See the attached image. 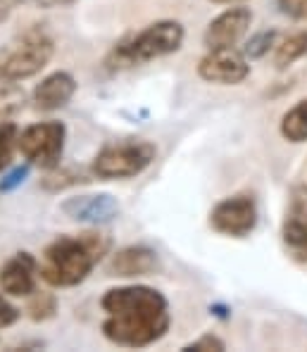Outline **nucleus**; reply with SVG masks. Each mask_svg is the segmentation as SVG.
I'll use <instances>...</instances> for the list:
<instances>
[{"label": "nucleus", "mask_w": 307, "mask_h": 352, "mask_svg": "<svg viewBox=\"0 0 307 352\" xmlns=\"http://www.w3.org/2000/svg\"><path fill=\"white\" fill-rule=\"evenodd\" d=\"M103 336L119 348H148L169 331V302L150 286H117L100 298Z\"/></svg>", "instance_id": "1"}, {"label": "nucleus", "mask_w": 307, "mask_h": 352, "mask_svg": "<svg viewBox=\"0 0 307 352\" xmlns=\"http://www.w3.org/2000/svg\"><path fill=\"white\" fill-rule=\"evenodd\" d=\"M107 250H110V238L98 231L57 236L50 245H45L39 274L53 288L79 286L91 276V272L107 255Z\"/></svg>", "instance_id": "2"}, {"label": "nucleus", "mask_w": 307, "mask_h": 352, "mask_svg": "<svg viewBox=\"0 0 307 352\" xmlns=\"http://www.w3.org/2000/svg\"><path fill=\"white\" fill-rule=\"evenodd\" d=\"M184 36L186 31L181 22H174V19L153 22L150 27L114 45L110 58H107V67L110 69H129V67H140L153 60L174 55L184 45Z\"/></svg>", "instance_id": "3"}, {"label": "nucleus", "mask_w": 307, "mask_h": 352, "mask_svg": "<svg viewBox=\"0 0 307 352\" xmlns=\"http://www.w3.org/2000/svg\"><path fill=\"white\" fill-rule=\"evenodd\" d=\"M55 43L43 29H29L0 45V84L31 79L50 62Z\"/></svg>", "instance_id": "4"}, {"label": "nucleus", "mask_w": 307, "mask_h": 352, "mask_svg": "<svg viewBox=\"0 0 307 352\" xmlns=\"http://www.w3.org/2000/svg\"><path fill=\"white\" fill-rule=\"evenodd\" d=\"M158 148L145 138H124L100 148L93 157L91 172L98 179H134L153 164Z\"/></svg>", "instance_id": "5"}, {"label": "nucleus", "mask_w": 307, "mask_h": 352, "mask_svg": "<svg viewBox=\"0 0 307 352\" xmlns=\"http://www.w3.org/2000/svg\"><path fill=\"white\" fill-rule=\"evenodd\" d=\"M67 126L62 122H39L31 124L17 136V150L24 155L29 164L39 169H57L65 153Z\"/></svg>", "instance_id": "6"}, {"label": "nucleus", "mask_w": 307, "mask_h": 352, "mask_svg": "<svg viewBox=\"0 0 307 352\" xmlns=\"http://www.w3.org/2000/svg\"><path fill=\"white\" fill-rule=\"evenodd\" d=\"M210 226L222 236L246 238L257 226V205L251 195H231L220 200L210 212Z\"/></svg>", "instance_id": "7"}, {"label": "nucleus", "mask_w": 307, "mask_h": 352, "mask_svg": "<svg viewBox=\"0 0 307 352\" xmlns=\"http://www.w3.org/2000/svg\"><path fill=\"white\" fill-rule=\"evenodd\" d=\"M251 65L236 48H212L198 62V76L207 84L236 86L248 79Z\"/></svg>", "instance_id": "8"}, {"label": "nucleus", "mask_w": 307, "mask_h": 352, "mask_svg": "<svg viewBox=\"0 0 307 352\" xmlns=\"http://www.w3.org/2000/svg\"><path fill=\"white\" fill-rule=\"evenodd\" d=\"M62 214L76 224L103 226L117 219L119 203L110 193H88V195H72L60 205Z\"/></svg>", "instance_id": "9"}, {"label": "nucleus", "mask_w": 307, "mask_h": 352, "mask_svg": "<svg viewBox=\"0 0 307 352\" xmlns=\"http://www.w3.org/2000/svg\"><path fill=\"white\" fill-rule=\"evenodd\" d=\"M253 24V12L248 8H229L222 14H217L207 24L202 34V43L207 50L212 48H233L243 36L248 34Z\"/></svg>", "instance_id": "10"}, {"label": "nucleus", "mask_w": 307, "mask_h": 352, "mask_svg": "<svg viewBox=\"0 0 307 352\" xmlns=\"http://www.w3.org/2000/svg\"><path fill=\"white\" fill-rule=\"evenodd\" d=\"M39 276V260L31 252H17L0 267V288L12 298H29Z\"/></svg>", "instance_id": "11"}, {"label": "nucleus", "mask_w": 307, "mask_h": 352, "mask_svg": "<svg viewBox=\"0 0 307 352\" xmlns=\"http://www.w3.org/2000/svg\"><path fill=\"white\" fill-rule=\"evenodd\" d=\"M160 269L158 252L148 245H129L112 255L110 274L119 278H138L150 276Z\"/></svg>", "instance_id": "12"}, {"label": "nucleus", "mask_w": 307, "mask_h": 352, "mask_svg": "<svg viewBox=\"0 0 307 352\" xmlns=\"http://www.w3.org/2000/svg\"><path fill=\"white\" fill-rule=\"evenodd\" d=\"M76 88H79V84L70 72H53L45 79H41V84L34 88V107L41 112L60 110L74 98Z\"/></svg>", "instance_id": "13"}, {"label": "nucleus", "mask_w": 307, "mask_h": 352, "mask_svg": "<svg viewBox=\"0 0 307 352\" xmlns=\"http://www.w3.org/2000/svg\"><path fill=\"white\" fill-rule=\"evenodd\" d=\"M284 241L293 250L307 236V186H295L288 195V207L284 217Z\"/></svg>", "instance_id": "14"}, {"label": "nucleus", "mask_w": 307, "mask_h": 352, "mask_svg": "<svg viewBox=\"0 0 307 352\" xmlns=\"http://www.w3.org/2000/svg\"><path fill=\"white\" fill-rule=\"evenodd\" d=\"M281 136L288 143L307 141V98L295 102V105L281 117Z\"/></svg>", "instance_id": "15"}, {"label": "nucleus", "mask_w": 307, "mask_h": 352, "mask_svg": "<svg viewBox=\"0 0 307 352\" xmlns=\"http://www.w3.org/2000/svg\"><path fill=\"white\" fill-rule=\"evenodd\" d=\"M307 55V31H295V34L286 36L284 41L274 48V65L279 69H286L293 62Z\"/></svg>", "instance_id": "16"}, {"label": "nucleus", "mask_w": 307, "mask_h": 352, "mask_svg": "<svg viewBox=\"0 0 307 352\" xmlns=\"http://www.w3.org/2000/svg\"><path fill=\"white\" fill-rule=\"evenodd\" d=\"M29 307H27V312H29V317L34 319V322H48V319H53L55 314H57V298H55V293H39V291H34L29 295Z\"/></svg>", "instance_id": "17"}, {"label": "nucleus", "mask_w": 307, "mask_h": 352, "mask_svg": "<svg viewBox=\"0 0 307 352\" xmlns=\"http://www.w3.org/2000/svg\"><path fill=\"white\" fill-rule=\"evenodd\" d=\"M17 126L12 122H0V172L5 167H10L12 162L14 148H17Z\"/></svg>", "instance_id": "18"}, {"label": "nucleus", "mask_w": 307, "mask_h": 352, "mask_svg": "<svg viewBox=\"0 0 307 352\" xmlns=\"http://www.w3.org/2000/svg\"><path fill=\"white\" fill-rule=\"evenodd\" d=\"M272 48H277V31H260V34H255L251 36V41L246 43V58H251V60H260V58H264V55L269 53Z\"/></svg>", "instance_id": "19"}, {"label": "nucleus", "mask_w": 307, "mask_h": 352, "mask_svg": "<svg viewBox=\"0 0 307 352\" xmlns=\"http://www.w3.org/2000/svg\"><path fill=\"white\" fill-rule=\"evenodd\" d=\"M24 107V91H19L14 84H5L0 88V119L17 115Z\"/></svg>", "instance_id": "20"}, {"label": "nucleus", "mask_w": 307, "mask_h": 352, "mask_svg": "<svg viewBox=\"0 0 307 352\" xmlns=\"http://www.w3.org/2000/svg\"><path fill=\"white\" fill-rule=\"evenodd\" d=\"M184 350H195V352L215 350V352H222V350H226V345H224V340L220 338V336L205 333V336H200L198 340H193V343L184 345Z\"/></svg>", "instance_id": "21"}, {"label": "nucleus", "mask_w": 307, "mask_h": 352, "mask_svg": "<svg viewBox=\"0 0 307 352\" xmlns=\"http://www.w3.org/2000/svg\"><path fill=\"white\" fill-rule=\"evenodd\" d=\"M27 176H29V164L14 167L12 172H8L3 176V181H0V190H3V193H10V190H14L17 186H22L24 181H27Z\"/></svg>", "instance_id": "22"}, {"label": "nucleus", "mask_w": 307, "mask_h": 352, "mask_svg": "<svg viewBox=\"0 0 307 352\" xmlns=\"http://www.w3.org/2000/svg\"><path fill=\"white\" fill-rule=\"evenodd\" d=\"M19 317H22V312L0 293V329H8V326L17 324Z\"/></svg>", "instance_id": "23"}, {"label": "nucleus", "mask_w": 307, "mask_h": 352, "mask_svg": "<svg viewBox=\"0 0 307 352\" xmlns=\"http://www.w3.org/2000/svg\"><path fill=\"white\" fill-rule=\"evenodd\" d=\"M279 8L288 17L307 22V0H279Z\"/></svg>", "instance_id": "24"}, {"label": "nucleus", "mask_w": 307, "mask_h": 352, "mask_svg": "<svg viewBox=\"0 0 307 352\" xmlns=\"http://www.w3.org/2000/svg\"><path fill=\"white\" fill-rule=\"evenodd\" d=\"M24 5H34L41 10H53V8H67V5H74L76 0H19Z\"/></svg>", "instance_id": "25"}, {"label": "nucleus", "mask_w": 307, "mask_h": 352, "mask_svg": "<svg viewBox=\"0 0 307 352\" xmlns=\"http://www.w3.org/2000/svg\"><path fill=\"white\" fill-rule=\"evenodd\" d=\"M17 5H22L19 0H0V22H5V19L12 14V10L17 8Z\"/></svg>", "instance_id": "26"}, {"label": "nucleus", "mask_w": 307, "mask_h": 352, "mask_svg": "<svg viewBox=\"0 0 307 352\" xmlns=\"http://www.w3.org/2000/svg\"><path fill=\"white\" fill-rule=\"evenodd\" d=\"M290 252H293V255L298 257V260H307V236L303 238V243H300V245H295Z\"/></svg>", "instance_id": "27"}, {"label": "nucleus", "mask_w": 307, "mask_h": 352, "mask_svg": "<svg viewBox=\"0 0 307 352\" xmlns=\"http://www.w3.org/2000/svg\"><path fill=\"white\" fill-rule=\"evenodd\" d=\"M215 5H231V3H241V0H210Z\"/></svg>", "instance_id": "28"}]
</instances>
